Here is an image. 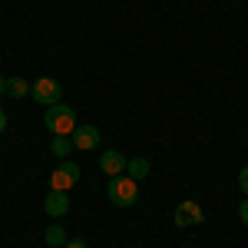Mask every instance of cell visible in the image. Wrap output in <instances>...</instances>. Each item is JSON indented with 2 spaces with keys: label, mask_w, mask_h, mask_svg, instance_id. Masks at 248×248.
<instances>
[{
  "label": "cell",
  "mask_w": 248,
  "mask_h": 248,
  "mask_svg": "<svg viewBox=\"0 0 248 248\" xmlns=\"http://www.w3.org/2000/svg\"><path fill=\"white\" fill-rule=\"evenodd\" d=\"M238 218H242V225H248V195H245V202L238 205Z\"/></svg>",
  "instance_id": "cell-14"
},
{
  "label": "cell",
  "mask_w": 248,
  "mask_h": 248,
  "mask_svg": "<svg viewBox=\"0 0 248 248\" xmlns=\"http://www.w3.org/2000/svg\"><path fill=\"white\" fill-rule=\"evenodd\" d=\"M99 139H103V136H99L96 126H77V129H73V146H77L79 153H93L96 146H99Z\"/></svg>",
  "instance_id": "cell-7"
},
{
  "label": "cell",
  "mask_w": 248,
  "mask_h": 248,
  "mask_svg": "<svg viewBox=\"0 0 248 248\" xmlns=\"http://www.w3.org/2000/svg\"><path fill=\"white\" fill-rule=\"evenodd\" d=\"M77 146H73V136H53V142H50V153L57 155V159H70Z\"/></svg>",
  "instance_id": "cell-10"
},
{
  "label": "cell",
  "mask_w": 248,
  "mask_h": 248,
  "mask_svg": "<svg viewBox=\"0 0 248 248\" xmlns=\"http://www.w3.org/2000/svg\"><path fill=\"white\" fill-rule=\"evenodd\" d=\"M149 169H153V166H149V159L136 155V159H129V166H126V175H133L136 182H139V179H146V175H149Z\"/></svg>",
  "instance_id": "cell-11"
},
{
  "label": "cell",
  "mask_w": 248,
  "mask_h": 248,
  "mask_svg": "<svg viewBox=\"0 0 248 248\" xmlns=\"http://www.w3.org/2000/svg\"><path fill=\"white\" fill-rule=\"evenodd\" d=\"M79 166L77 162H70V159H60V166L50 172V192H70L73 186L79 182Z\"/></svg>",
  "instance_id": "cell-3"
},
{
  "label": "cell",
  "mask_w": 248,
  "mask_h": 248,
  "mask_svg": "<svg viewBox=\"0 0 248 248\" xmlns=\"http://www.w3.org/2000/svg\"><path fill=\"white\" fill-rule=\"evenodd\" d=\"M3 129H7V113L0 109V133H3Z\"/></svg>",
  "instance_id": "cell-16"
},
{
  "label": "cell",
  "mask_w": 248,
  "mask_h": 248,
  "mask_svg": "<svg viewBox=\"0 0 248 248\" xmlns=\"http://www.w3.org/2000/svg\"><path fill=\"white\" fill-rule=\"evenodd\" d=\"M106 195H109V202L116 209H129V205L139 202V182L133 175H113L106 182Z\"/></svg>",
  "instance_id": "cell-1"
},
{
  "label": "cell",
  "mask_w": 248,
  "mask_h": 248,
  "mask_svg": "<svg viewBox=\"0 0 248 248\" xmlns=\"http://www.w3.org/2000/svg\"><path fill=\"white\" fill-rule=\"evenodd\" d=\"M7 93L14 96V99H23V96H30V83L23 77H10L7 79Z\"/></svg>",
  "instance_id": "cell-12"
},
{
  "label": "cell",
  "mask_w": 248,
  "mask_h": 248,
  "mask_svg": "<svg viewBox=\"0 0 248 248\" xmlns=\"http://www.w3.org/2000/svg\"><path fill=\"white\" fill-rule=\"evenodd\" d=\"M30 96L40 106H57V103H63V86L53 77H40L37 83H30Z\"/></svg>",
  "instance_id": "cell-4"
},
{
  "label": "cell",
  "mask_w": 248,
  "mask_h": 248,
  "mask_svg": "<svg viewBox=\"0 0 248 248\" xmlns=\"http://www.w3.org/2000/svg\"><path fill=\"white\" fill-rule=\"evenodd\" d=\"M126 166H129V155H123L119 149H106V153L99 155V169L103 175H126Z\"/></svg>",
  "instance_id": "cell-6"
},
{
  "label": "cell",
  "mask_w": 248,
  "mask_h": 248,
  "mask_svg": "<svg viewBox=\"0 0 248 248\" xmlns=\"http://www.w3.org/2000/svg\"><path fill=\"white\" fill-rule=\"evenodd\" d=\"M172 222H175L179 229H192V225H202V222H205V212H202V205H199V202L186 199V202H179V205H175Z\"/></svg>",
  "instance_id": "cell-5"
},
{
  "label": "cell",
  "mask_w": 248,
  "mask_h": 248,
  "mask_svg": "<svg viewBox=\"0 0 248 248\" xmlns=\"http://www.w3.org/2000/svg\"><path fill=\"white\" fill-rule=\"evenodd\" d=\"M3 93H7V79L0 77V96H3Z\"/></svg>",
  "instance_id": "cell-17"
},
{
  "label": "cell",
  "mask_w": 248,
  "mask_h": 248,
  "mask_svg": "<svg viewBox=\"0 0 248 248\" xmlns=\"http://www.w3.org/2000/svg\"><path fill=\"white\" fill-rule=\"evenodd\" d=\"M43 242H46L50 248H63L66 242H70V235H66V229H63V225H57V222H53L50 229L43 232Z\"/></svg>",
  "instance_id": "cell-9"
},
{
  "label": "cell",
  "mask_w": 248,
  "mask_h": 248,
  "mask_svg": "<svg viewBox=\"0 0 248 248\" xmlns=\"http://www.w3.org/2000/svg\"><path fill=\"white\" fill-rule=\"evenodd\" d=\"M63 248H90V245H86L83 238H70V242H66V245H63Z\"/></svg>",
  "instance_id": "cell-15"
},
{
  "label": "cell",
  "mask_w": 248,
  "mask_h": 248,
  "mask_svg": "<svg viewBox=\"0 0 248 248\" xmlns=\"http://www.w3.org/2000/svg\"><path fill=\"white\" fill-rule=\"evenodd\" d=\"M46 248H50V245H46Z\"/></svg>",
  "instance_id": "cell-18"
},
{
  "label": "cell",
  "mask_w": 248,
  "mask_h": 248,
  "mask_svg": "<svg viewBox=\"0 0 248 248\" xmlns=\"http://www.w3.org/2000/svg\"><path fill=\"white\" fill-rule=\"evenodd\" d=\"M238 189H242V192L248 195V166H245L242 172H238Z\"/></svg>",
  "instance_id": "cell-13"
},
{
  "label": "cell",
  "mask_w": 248,
  "mask_h": 248,
  "mask_svg": "<svg viewBox=\"0 0 248 248\" xmlns=\"http://www.w3.org/2000/svg\"><path fill=\"white\" fill-rule=\"evenodd\" d=\"M43 126H46L53 136H73V129H77V113H73V106H66V103L46 106Z\"/></svg>",
  "instance_id": "cell-2"
},
{
  "label": "cell",
  "mask_w": 248,
  "mask_h": 248,
  "mask_svg": "<svg viewBox=\"0 0 248 248\" xmlns=\"http://www.w3.org/2000/svg\"><path fill=\"white\" fill-rule=\"evenodd\" d=\"M43 212H46L50 218H63V215L70 212V195H66V192H50V195L43 199Z\"/></svg>",
  "instance_id": "cell-8"
}]
</instances>
